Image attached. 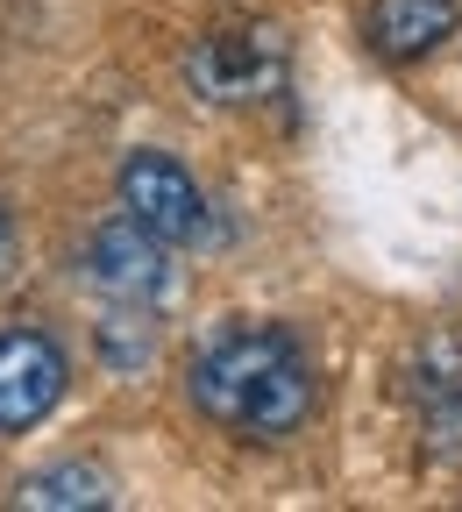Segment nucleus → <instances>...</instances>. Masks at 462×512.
<instances>
[{
	"label": "nucleus",
	"mask_w": 462,
	"mask_h": 512,
	"mask_svg": "<svg viewBox=\"0 0 462 512\" xmlns=\"http://www.w3.org/2000/svg\"><path fill=\"white\" fill-rule=\"evenodd\" d=\"M413 406H420V434L441 456H462V342L434 335L413 356Z\"/></svg>",
	"instance_id": "nucleus-6"
},
{
	"label": "nucleus",
	"mask_w": 462,
	"mask_h": 512,
	"mask_svg": "<svg viewBox=\"0 0 462 512\" xmlns=\"http://www.w3.org/2000/svg\"><path fill=\"white\" fill-rule=\"evenodd\" d=\"M15 271V221H8V207H0V278Z\"/></svg>",
	"instance_id": "nucleus-9"
},
{
	"label": "nucleus",
	"mask_w": 462,
	"mask_h": 512,
	"mask_svg": "<svg viewBox=\"0 0 462 512\" xmlns=\"http://www.w3.org/2000/svg\"><path fill=\"white\" fill-rule=\"evenodd\" d=\"M192 406L242 441H285L313 413V363L285 328H221L185 377Z\"/></svg>",
	"instance_id": "nucleus-1"
},
{
	"label": "nucleus",
	"mask_w": 462,
	"mask_h": 512,
	"mask_svg": "<svg viewBox=\"0 0 462 512\" xmlns=\"http://www.w3.org/2000/svg\"><path fill=\"white\" fill-rule=\"evenodd\" d=\"M121 214H136L150 235L164 242H185V249H200L214 242V207H207V192L192 185L185 164H171L164 150H136L121 164Z\"/></svg>",
	"instance_id": "nucleus-3"
},
{
	"label": "nucleus",
	"mask_w": 462,
	"mask_h": 512,
	"mask_svg": "<svg viewBox=\"0 0 462 512\" xmlns=\"http://www.w3.org/2000/svg\"><path fill=\"white\" fill-rule=\"evenodd\" d=\"M64 349L43 335V328H8L0 335V434H22L36 427L57 399H64Z\"/></svg>",
	"instance_id": "nucleus-5"
},
{
	"label": "nucleus",
	"mask_w": 462,
	"mask_h": 512,
	"mask_svg": "<svg viewBox=\"0 0 462 512\" xmlns=\"http://www.w3.org/2000/svg\"><path fill=\"white\" fill-rule=\"evenodd\" d=\"M455 0H370V15H363V36L377 57L391 64H413L427 50H441L455 36Z\"/></svg>",
	"instance_id": "nucleus-7"
},
{
	"label": "nucleus",
	"mask_w": 462,
	"mask_h": 512,
	"mask_svg": "<svg viewBox=\"0 0 462 512\" xmlns=\"http://www.w3.org/2000/svg\"><path fill=\"white\" fill-rule=\"evenodd\" d=\"M285 64H292V50L271 22H228V29H207L192 43L185 79L214 107H256L285 86Z\"/></svg>",
	"instance_id": "nucleus-2"
},
{
	"label": "nucleus",
	"mask_w": 462,
	"mask_h": 512,
	"mask_svg": "<svg viewBox=\"0 0 462 512\" xmlns=\"http://www.w3.org/2000/svg\"><path fill=\"white\" fill-rule=\"evenodd\" d=\"M86 285L107 292L114 306H157L171 292V242L150 235L136 214L93 228V242H86Z\"/></svg>",
	"instance_id": "nucleus-4"
},
{
	"label": "nucleus",
	"mask_w": 462,
	"mask_h": 512,
	"mask_svg": "<svg viewBox=\"0 0 462 512\" xmlns=\"http://www.w3.org/2000/svg\"><path fill=\"white\" fill-rule=\"evenodd\" d=\"M15 505H36V512L114 505V484H107V470H93V463H57V470H36V477H22Z\"/></svg>",
	"instance_id": "nucleus-8"
}]
</instances>
